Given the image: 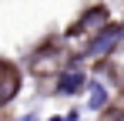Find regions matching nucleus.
Segmentation results:
<instances>
[{"instance_id":"obj_6","label":"nucleus","mask_w":124,"mask_h":121,"mask_svg":"<svg viewBox=\"0 0 124 121\" xmlns=\"http://www.w3.org/2000/svg\"><path fill=\"white\" fill-rule=\"evenodd\" d=\"M111 104V87L104 84V81L91 78L87 81V114H97V111H104Z\"/></svg>"},{"instance_id":"obj_1","label":"nucleus","mask_w":124,"mask_h":121,"mask_svg":"<svg viewBox=\"0 0 124 121\" xmlns=\"http://www.w3.org/2000/svg\"><path fill=\"white\" fill-rule=\"evenodd\" d=\"M121 44H124V24L121 20H111L101 34H94L91 40H84L81 57L84 60H107V57H114V51Z\"/></svg>"},{"instance_id":"obj_2","label":"nucleus","mask_w":124,"mask_h":121,"mask_svg":"<svg viewBox=\"0 0 124 121\" xmlns=\"http://www.w3.org/2000/svg\"><path fill=\"white\" fill-rule=\"evenodd\" d=\"M64 60H67V51H64V40L57 37H50V40H44L40 47H34V54L27 57V67L37 74V78H47V74H61V67H64Z\"/></svg>"},{"instance_id":"obj_9","label":"nucleus","mask_w":124,"mask_h":121,"mask_svg":"<svg viewBox=\"0 0 124 121\" xmlns=\"http://www.w3.org/2000/svg\"><path fill=\"white\" fill-rule=\"evenodd\" d=\"M47 121H64V118H61V114H54V118H47Z\"/></svg>"},{"instance_id":"obj_4","label":"nucleus","mask_w":124,"mask_h":121,"mask_svg":"<svg viewBox=\"0 0 124 121\" xmlns=\"http://www.w3.org/2000/svg\"><path fill=\"white\" fill-rule=\"evenodd\" d=\"M20 87H23L20 67H17L14 60L0 57V108L14 104V101H17V94H20Z\"/></svg>"},{"instance_id":"obj_5","label":"nucleus","mask_w":124,"mask_h":121,"mask_svg":"<svg viewBox=\"0 0 124 121\" xmlns=\"http://www.w3.org/2000/svg\"><path fill=\"white\" fill-rule=\"evenodd\" d=\"M87 71H61L57 78H54V91L64 94V98H77L87 91Z\"/></svg>"},{"instance_id":"obj_8","label":"nucleus","mask_w":124,"mask_h":121,"mask_svg":"<svg viewBox=\"0 0 124 121\" xmlns=\"http://www.w3.org/2000/svg\"><path fill=\"white\" fill-rule=\"evenodd\" d=\"M14 121H40V118H37L34 111H27V114H17V118H14Z\"/></svg>"},{"instance_id":"obj_7","label":"nucleus","mask_w":124,"mask_h":121,"mask_svg":"<svg viewBox=\"0 0 124 121\" xmlns=\"http://www.w3.org/2000/svg\"><path fill=\"white\" fill-rule=\"evenodd\" d=\"M64 121H81V111H77V108H70V111H67V114H61Z\"/></svg>"},{"instance_id":"obj_3","label":"nucleus","mask_w":124,"mask_h":121,"mask_svg":"<svg viewBox=\"0 0 124 121\" xmlns=\"http://www.w3.org/2000/svg\"><path fill=\"white\" fill-rule=\"evenodd\" d=\"M107 24H111V10L104 3H94V7L81 10V17L67 27V40H91L94 34H101Z\"/></svg>"}]
</instances>
